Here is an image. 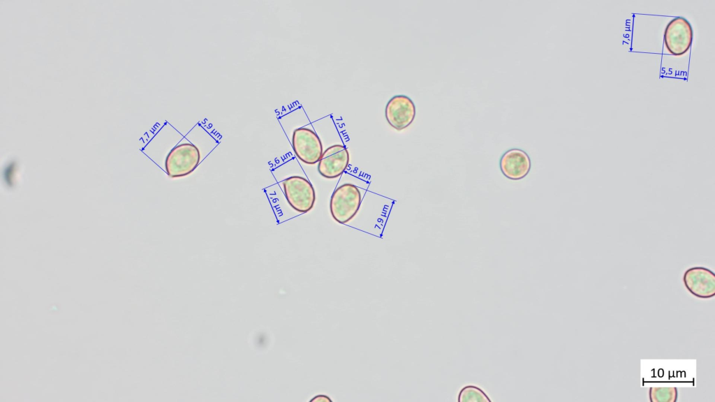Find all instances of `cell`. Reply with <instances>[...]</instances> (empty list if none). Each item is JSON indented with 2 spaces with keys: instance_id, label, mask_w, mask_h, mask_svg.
<instances>
[{
  "instance_id": "6da1fadb",
  "label": "cell",
  "mask_w": 715,
  "mask_h": 402,
  "mask_svg": "<svg viewBox=\"0 0 715 402\" xmlns=\"http://www.w3.org/2000/svg\"><path fill=\"white\" fill-rule=\"evenodd\" d=\"M361 199L360 191L355 185L346 183L338 186L330 202L332 218L339 223H347L357 214Z\"/></svg>"
},
{
  "instance_id": "7a4b0ae2",
  "label": "cell",
  "mask_w": 715,
  "mask_h": 402,
  "mask_svg": "<svg viewBox=\"0 0 715 402\" xmlns=\"http://www.w3.org/2000/svg\"><path fill=\"white\" fill-rule=\"evenodd\" d=\"M200 161L199 149L191 143H182L174 147L165 160V169L171 178H178L191 174Z\"/></svg>"
},
{
  "instance_id": "3957f363",
  "label": "cell",
  "mask_w": 715,
  "mask_h": 402,
  "mask_svg": "<svg viewBox=\"0 0 715 402\" xmlns=\"http://www.w3.org/2000/svg\"><path fill=\"white\" fill-rule=\"evenodd\" d=\"M285 197L290 206L299 213L309 212L314 206L316 193L313 185L301 176H291L283 181Z\"/></svg>"
},
{
  "instance_id": "277c9868",
  "label": "cell",
  "mask_w": 715,
  "mask_h": 402,
  "mask_svg": "<svg viewBox=\"0 0 715 402\" xmlns=\"http://www.w3.org/2000/svg\"><path fill=\"white\" fill-rule=\"evenodd\" d=\"M693 31L690 22L683 17L670 20L664 31L663 40L667 50L679 57L686 53L693 43Z\"/></svg>"
},
{
  "instance_id": "5b68a950",
  "label": "cell",
  "mask_w": 715,
  "mask_h": 402,
  "mask_svg": "<svg viewBox=\"0 0 715 402\" xmlns=\"http://www.w3.org/2000/svg\"><path fill=\"white\" fill-rule=\"evenodd\" d=\"M292 147L296 156L309 165L318 162L323 152L320 137L314 131L306 127L293 131Z\"/></svg>"
},
{
  "instance_id": "8992f818",
  "label": "cell",
  "mask_w": 715,
  "mask_h": 402,
  "mask_svg": "<svg viewBox=\"0 0 715 402\" xmlns=\"http://www.w3.org/2000/svg\"><path fill=\"white\" fill-rule=\"evenodd\" d=\"M415 106L407 96L395 95L385 105V119L393 128L397 131L405 129L411 124L415 117Z\"/></svg>"
},
{
  "instance_id": "52a82bcc",
  "label": "cell",
  "mask_w": 715,
  "mask_h": 402,
  "mask_svg": "<svg viewBox=\"0 0 715 402\" xmlns=\"http://www.w3.org/2000/svg\"><path fill=\"white\" fill-rule=\"evenodd\" d=\"M683 282L687 290L696 297L708 299L715 295V275L706 267L688 268L684 274Z\"/></svg>"
},
{
  "instance_id": "ba28073f",
  "label": "cell",
  "mask_w": 715,
  "mask_h": 402,
  "mask_svg": "<svg viewBox=\"0 0 715 402\" xmlns=\"http://www.w3.org/2000/svg\"><path fill=\"white\" fill-rule=\"evenodd\" d=\"M348 163V149L342 144H334L323 152L318 161V171L326 179H336L343 174Z\"/></svg>"
},
{
  "instance_id": "9c48e42d",
  "label": "cell",
  "mask_w": 715,
  "mask_h": 402,
  "mask_svg": "<svg viewBox=\"0 0 715 402\" xmlns=\"http://www.w3.org/2000/svg\"><path fill=\"white\" fill-rule=\"evenodd\" d=\"M499 165L502 174L506 177L511 180H519L528 174L531 163L529 156L525 151L513 148L503 154Z\"/></svg>"
},
{
  "instance_id": "30bf717a",
  "label": "cell",
  "mask_w": 715,
  "mask_h": 402,
  "mask_svg": "<svg viewBox=\"0 0 715 402\" xmlns=\"http://www.w3.org/2000/svg\"><path fill=\"white\" fill-rule=\"evenodd\" d=\"M676 387H650L649 400L651 402H675L677 399Z\"/></svg>"
},
{
  "instance_id": "8fae6325",
  "label": "cell",
  "mask_w": 715,
  "mask_h": 402,
  "mask_svg": "<svg viewBox=\"0 0 715 402\" xmlns=\"http://www.w3.org/2000/svg\"><path fill=\"white\" fill-rule=\"evenodd\" d=\"M459 402H490L487 394L480 388L469 385L460 391L458 396Z\"/></svg>"
}]
</instances>
